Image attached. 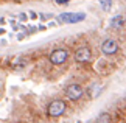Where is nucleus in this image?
<instances>
[{"mask_svg":"<svg viewBox=\"0 0 126 123\" xmlns=\"http://www.w3.org/2000/svg\"><path fill=\"white\" fill-rule=\"evenodd\" d=\"M65 101L62 100H53L47 107V114L50 117H59L65 112Z\"/></svg>","mask_w":126,"mask_h":123,"instance_id":"obj_1","label":"nucleus"},{"mask_svg":"<svg viewBox=\"0 0 126 123\" xmlns=\"http://www.w3.org/2000/svg\"><path fill=\"white\" fill-rule=\"evenodd\" d=\"M84 19H86L84 13H64L58 17V22H61V23H78V22H83Z\"/></svg>","mask_w":126,"mask_h":123,"instance_id":"obj_2","label":"nucleus"},{"mask_svg":"<svg viewBox=\"0 0 126 123\" xmlns=\"http://www.w3.org/2000/svg\"><path fill=\"white\" fill-rule=\"evenodd\" d=\"M67 58H69V52H67L65 48H56V50H53V52L50 53L48 59H50L51 64L59 66V64H64V62L67 61Z\"/></svg>","mask_w":126,"mask_h":123,"instance_id":"obj_3","label":"nucleus"},{"mask_svg":"<svg viewBox=\"0 0 126 123\" xmlns=\"http://www.w3.org/2000/svg\"><path fill=\"white\" fill-rule=\"evenodd\" d=\"M83 93H84V89L79 84H70L65 89V97L69 98V100H73V101L79 100V98L83 97Z\"/></svg>","mask_w":126,"mask_h":123,"instance_id":"obj_4","label":"nucleus"},{"mask_svg":"<svg viewBox=\"0 0 126 123\" xmlns=\"http://www.w3.org/2000/svg\"><path fill=\"white\" fill-rule=\"evenodd\" d=\"M90 58H92V52H90L89 47H81V48H78V50L75 52V59H76V62H81V64L89 62Z\"/></svg>","mask_w":126,"mask_h":123,"instance_id":"obj_5","label":"nucleus"},{"mask_svg":"<svg viewBox=\"0 0 126 123\" xmlns=\"http://www.w3.org/2000/svg\"><path fill=\"white\" fill-rule=\"evenodd\" d=\"M101 52L104 53V55H115V53L118 52V44L114 41V39H108V41L103 42V45H101Z\"/></svg>","mask_w":126,"mask_h":123,"instance_id":"obj_6","label":"nucleus"},{"mask_svg":"<svg viewBox=\"0 0 126 123\" xmlns=\"http://www.w3.org/2000/svg\"><path fill=\"white\" fill-rule=\"evenodd\" d=\"M28 64V59L23 56H16V58H11L9 59V67L11 69H16V70H19V69H23Z\"/></svg>","mask_w":126,"mask_h":123,"instance_id":"obj_7","label":"nucleus"},{"mask_svg":"<svg viewBox=\"0 0 126 123\" xmlns=\"http://www.w3.org/2000/svg\"><path fill=\"white\" fill-rule=\"evenodd\" d=\"M96 123H110V115L108 112H103L96 117Z\"/></svg>","mask_w":126,"mask_h":123,"instance_id":"obj_8","label":"nucleus"},{"mask_svg":"<svg viewBox=\"0 0 126 123\" xmlns=\"http://www.w3.org/2000/svg\"><path fill=\"white\" fill-rule=\"evenodd\" d=\"M122 23H123V17L122 16H115L112 20H110V27H112V28H120Z\"/></svg>","mask_w":126,"mask_h":123,"instance_id":"obj_9","label":"nucleus"},{"mask_svg":"<svg viewBox=\"0 0 126 123\" xmlns=\"http://www.w3.org/2000/svg\"><path fill=\"white\" fill-rule=\"evenodd\" d=\"M100 5L104 11H109L110 6H112V0H100Z\"/></svg>","mask_w":126,"mask_h":123,"instance_id":"obj_10","label":"nucleus"},{"mask_svg":"<svg viewBox=\"0 0 126 123\" xmlns=\"http://www.w3.org/2000/svg\"><path fill=\"white\" fill-rule=\"evenodd\" d=\"M92 89H94V90L90 92V97H92V98H95V97H96V95L100 93V90H101V89H100V86H94Z\"/></svg>","mask_w":126,"mask_h":123,"instance_id":"obj_11","label":"nucleus"},{"mask_svg":"<svg viewBox=\"0 0 126 123\" xmlns=\"http://www.w3.org/2000/svg\"><path fill=\"white\" fill-rule=\"evenodd\" d=\"M55 2H56L58 5H67V3L70 2V0H55Z\"/></svg>","mask_w":126,"mask_h":123,"instance_id":"obj_12","label":"nucleus"},{"mask_svg":"<svg viewBox=\"0 0 126 123\" xmlns=\"http://www.w3.org/2000/svg\"><path fill=\"white\" fill-rule=\"evenodd\" d=\"M5 33V30H3V28H0V34H3Z\"/></svg>","mask_w":126,"mask_h":123,"instance_id":"obj_13","label":"nucleus"}]
</instances>
